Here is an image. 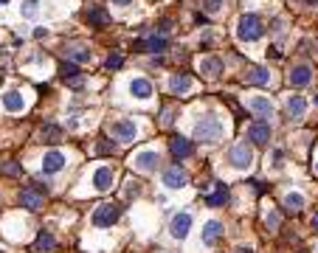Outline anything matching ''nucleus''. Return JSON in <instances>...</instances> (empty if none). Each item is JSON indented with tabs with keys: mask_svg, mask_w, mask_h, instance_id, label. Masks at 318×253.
Returning a JSON list of instances; mask_svg holds the SVG:
<instances>
[{
	"mask_svg": "<svg viewBox=\"0 0 318 253\" xmlns=\"http://www.w3.org/2000/svg\"><path fill=\"white\" fill-rule=\"evenodd\" d=\"M220 138H223V121L217 115H206V118H200L194 124V141H200V144H217Z\"/></svg>",
	"mask_w": 318,
	"mask_h": 253,
	"instance_id": "f257e3e1",
	"label": "nucleus"
},
{
	"mask_svg": "<svg viewBox=\"0 0 318 253\" xmlns=\"http://www.w3.org/2000/svg\"><path fill=\"white\" fill-rule=\"evenodd\" d=\"M265 34V23L259 14H242L240 23H237V37L242 43H256L259 37Z\"/></svg>",
	"mask_w": 318,
	"mask_h": 253,
	"instance_id": "f03ea898",
	"label": "nucleus"
},
{
	"mask_svg": "<svg viewBox=\"0 0 318 253\" xmlns=\"http://www.w3.org/2000/svg\"><path fill=\"white\" fill-rule=\"evenodd\" d=\"M121 214H124V205H119V202H102V205L93 211V225L96 228H110L113 222L121 219Z\"/></svg>",
	"mask_w": 318,
	"mask_h": 253,
	"instance_id": "7ed1b4c3",
	"label": "nucleus"
},
{
	"mask_svg": "<svg viewBox=\"0 0 318 253\" xmlns=\"http://www.w3.org/2000/svg\"><path fill=\"white\" fill-rule=\"evenodd\" d=\"M228 163H231L234 169H248V166L254 163V149H251V144H234V147L228 149Z\"/></svg>",
	"mask_w": 318,
	"mask_h": 253,
	"instance_id": "20e7f679",
	"label": "nucleus"
},
{
	"mask_svg": "<svg viewBox=\"0 0 318 253\" xmlns=\"http://www.w3.org/2000/svg\"><path fill=\"white\" fill-rule=\"evenodd\" d=\"M270 124L265 121V118H259V121L248 124V141L251 144H256V147H265L267 141H270Z\"/></svg>",
	"mask_w": 318,
	"mask_h": 253,
	"instance_id": "39448f33",
	"label": "nucleus"
},
{
	"mask_svg": "<svg viewBox=\"0 0 318 253\" xmlns=\"http://www.w3.org/2000/svg\"><path fill=\"white\" fill-rule=\"evenodd\" d=\"M110 135L116 141H121V144H129V141H135L138 127H135V121H113L110 124Z\"/></svg>",
	"mask_w": 318,
	"mask_h": 253,
	"instance_id": "423d86ee",
	"label": "nucleus"
},
{
	"mask_svg": "<svg viewBox=\"0 0 318 253\" xmlns=\"http://www.w3.org/2000/svg\"><path fill=\"white\" fill-rule=\"evenodd\" d=\"M129 163L135 166V169H141V172H158V166H161V155L152 152V149H146V152H138Z\"/></svg>",
	"mask_w": 318,
	"mask_h": 253,
	"instance_id": "0eeeda50",
	"label": "nucleus"
},
{
	"mask_svg": "<svg viewBox=\"0 0 318 253\" xmlns=\"http://www.w3.org/2000/svg\"><path fill=\"white\" fill-rule=\"evenodd\" d=\"M186 183H189V175H186L183 166H169V169H164V186L166 189H183Z\"/></svg>",
	"mask_w": 318,
	"mask_h": 253,
	"instance_id": "6e6552de",
	"label": "nucleus"
},
{
	"mask_svg": "<svg viewBox=\"0 0 318 253\" xmlns=\"http://www.w3.org/2000/svg\"><path fill=\"white\" fill-rule=\"evenodd\" d=\"M189 228H191V214L189 211H181V214H175L172 217L169 234H172L175 239H186V236H189Z\"/></svg>",
	"mask_w": 318,
	"mask_h": 253,
	"instance_id": "1a4fd4ad",
	"label": "nucleus"
},
{
	"mask_svg": "<svg viewBox=\"0 0 318 253\" xmlns=\"http://www.w3.org/2000/svg\"><path fill=\"white\" fill-rule=\"evenodd\" d=\"M290 85L293 88H304V85H310L313 82V68H310L307 62H299V65H293L290 68Z\"/></svg>",
	"mask_w": 318,
	"mask_h": 253,
	"instance_id": "9d476101",
	"label": "nucleus"
},
{
	"mask_svg": "<svg viewBox=\"0 0 318 253\" xmlns=\"http://www.w3.org/2000/svg\"><path fill=\"white\" fill-rule=\"evenodd\" d=\"M166 48H169V40L161 37V34H155V37H149V40L135 43V51H141V53H164Z\"/></svg>",
	"mask_w": 318,
	"mask_h": 253,
	"instance_id": "9b49d317",
	"label": "nucleus"
},
{
	"mask_svg": "<svg viewBox=\"0 0 318 253\" xmlns=\"http://www.w3.org/2000/svg\"><path fill=\"white\" fill-rule=\"evenodd\" d=\"M43 202H45V194L37 192V189H23V192H20V205L26 211H40Z\"/></svg>",
	"mask_w": 318,
	"mask_h": 253,
	"instance_id": "f8f14e48",
	"label": "nucleus"
},
{
	"mask_svg": "<svg viewBox=\"0 0 318 253\" xmlns=\"http://www.w3.org/2000/svg\"><path fill=\"white\" fill-rule=\"evenodd\" d=\"M169 152H172L175 160H183V157H189L191 152H194V147H191V141H186L183 135H172V141H169Z\"/></svg>",
	"mask_w": 318,
	"mask_h": 253,
	"instance_id": "ddd939ff",
	"label": "nucleus"
},
{
	"mask_svg": "<svg viewBox=\"0 0 318 253\" xmlns=\"http://www.w3.org/2000/svg\"><path fill=\"white\" fill-rule=\"evenodd\" d=\"M169 90H172L175 96L189 93V90H191V76H189V73H183V70L172 73V79H169Z\"/></svg>",
	"mask_w": 318,
	"mask_h": 253,
	"instance_id": "4468645a",
	"label": "nucleus"
},
{
	"mask_svg": "<svg viewBox=\"0 0 318 253\" xmlns=\"http://www.w3.org/2000/svg\"><path fill=\"white\" fill-rule=\"evenodd\" d=\"M200 73L206 79H217L223 73V59H217V56H203V59H200Z\"/></svg>",
	"mask_w": 318,
	"mask_h": 253,
	"instance_id": "2eb2a0df",
	"label": "nucleus"
},
{
	"mask_svg": "<svg viewBox=\"0 0 318 253\" xmlns=\"http://www.w3.org/2000/svg\"><path fill=\"white\" fill-rule=\"evenodd\" d=\"M85 20L90 23L93 28H104V26H110V14H107V9H102V6H90L85 14Z\"/></svg>",
	"mask_w": 318,
	"mask_h": 253,
	"instance_id": "dca6fc26",
	"label": "nucleus"
},
{
	"mask_svg": "<svg viewBox=\"0 0 318 253\" xmlns=\"http://www.w3.org/2000/svg\"><path fill=\"white\" fill-rule=\"evenodd\" d=\"M113 180H116V172H113L110 166H102L99 172L93 175V186H96V192H107L113 186Z\"/></svg>",
	"mask_w": 318,
	"mask_h": 253,
	"instance_id": "f3484780",
	"label": "nucleus"
},
{
	"mask_svg": "<svg viewBox=\"0 0 318 253\" xmlns=\"http://www.w3.org/2000/svg\"><path fill=\"white\" fill-rule=\"evenodd\" d=\"M62 166H65V155H62V152H57V149H54V152H48V155L43 157V172H45V175L60 172Z\"/></svg>",
	"mask_w": 318,
	"mask_h": 253,
	"instance_id": "a211bd4d",
	"label": "nucleus"
},
{
	"mask_svg": "<svg viewBox=\"0 0 318 253\" xmlns=\"http://www.w3.org/2000/svg\"><path fill=\"white\" fill-rule=\"evenodd\" d=\"M220 236H223V225L217 219H208L206 225H203V245H217Z\"/></svg>",
	"mask_w": 318,
	"mask_h": 253,
	"instance_id": "6ab92c4d",
	"label": "nucleus"
},
{
	"mask_svg": "<svg viewBox=\"0 0 318 253\" xmlns=\"http://www.w3.org/2000/svg\"><path fill=\"white\" fill-rule=\"evenodd\" d=\"M245 82L248 85H267L270 82V70H265V68H256V65H251L248 70H245Z\"/></svg>",
	"mask_w": 318,
	"mask_h": 253,
	"instance_id": "aec40b11",
	"label": "nucleus"
},
{
	"mask_svg": "<svg viewBox=\"0 0 318 253\" xmlns=\"http://www.w3.org/2000/svg\"><path fill=\"white\" fill-rule=\"evenodd\" d=\"M248 107L259 115V118H270V115H273V104H270L265 96H254V99L248 101Z\"/></svg>",
	"mask_w": 318,
	"mask_h": 253,
	"instance_id": "412c9836",
	"label": "nucleus"
},
{
	"mask_svg": "<svg viewBox=\"0 0 318 253\" xmlns=\"http://www.w3.org/2000/svg\"><path fill=\"white\" fill-rule=\"evenodd\" d=\"M214 186H217V192H214V194H206V197H203V202H206L208 208L225 205V202H228V197H231V194H228V189H225L223 183H214Z\"/></svg>",
	"mask_w": 318,
	"mask_h": 253,
	"instance_id": "4be33fe9",
	"label": "nucleus"
},
{
	"mask_svg": "<svg viewBox=\"0 0 318 253\" xmlns=\"http://www.w3.org/2000/svg\"><path fill=\"white\" fill-rule=\"evenodd\" d=\"M68 59L73 62V65H76V62H90V59H93V51L85 48V45L73 43V45H68Z\"/></svg>",
	"mask_w": 318,
	"mask_h": 253,
	"instance_id": "5701e85b",
	"label": "nucleus"
},
{
	"mask_svg": "<svg viewBox=\"0 0 318 253\" xmlns=\"http://www.w3.org/2000/svg\"><path fill=\"white\" fill-rule=\"evenodd\" d=\"M129 93H132L135 99H149V96H152V85H149V79H132Z\"/></svg>",
	"mask_w": 318,
	"mask_h": 253,
	"instance_id": "b1692460",
	"label": "nucleus"
},
{
	"mask_svg": "<svg viewBox=\"0 0 318 253\" xmlns=\"http://www.w3.org/2000/svg\"><path fill=\"white\" fill-rule=\"evenodd\" d=\"M40 138H43L45 144H60L62 130L57 127V124H43V127H40Z\"/></svg>",
	"mask_w": 318,
	"mask_h": 253,
	"instance_id": "393cba45",
	"label": "nucleus"
},
{
	"mask_svg": "<svg viewBox=\"0 0 318 253\" xmlns=\"http://www.w3.org/2000/svg\"><path fill=\"white\" fill-rule=\"evenodd\" d=\"M3 104H6V110H9V113H20V110L26 107V99L20 96V93H14V90H9V93L3 96Z\"/></svg>",
	"mask_w": 318,
	"mask_h": 253,
	"instance_id": "a878e982",
	"label": "nucleus"
},
{
	"mask_svg": "<svg viewBox=\"0 0 318 253\" xmlns=\"http://www.w3.org/2000/svg\"><path fill=\"white\" fill-rule=\"evenodd\" d=\"M304 110H307V101H304L301 96H287V115L301 118V115H304Z\"/></svg>",
	"mask_w": 318,
	"mask_h": 253,
	"instance_id": "bb28decb",
	"label": "nucleus"
},
{
	"mask_svg": "<svg viewBox=\"0 0 318 253\" xmlns=\"http://www.w3.org/2000/svg\"><path fill=\"white\" fill-rule=\"evenodd\" d=\"M54 248H57V239L48 231H40V236H37V242H34V251L43 253V251H54Z\"/></svg>",
	"mask_w": 318,
	"mask_h": 253,
	"instance_id": "cd10ccee",
	"label": "nucleus"
},
{
	"mask_svg": "<svg viewBox=\"0 0 318 253\" xmlns=\"http://www.w3.org/2000/svg\"><path fill=\"white\" fill-rule=\"evenodd\" d=\"M284 208L290 211V214H296V211L304 208V197H301L299 192H290V194H284Z\"/></svg>",
	"mask_w": 318,
	"mask_h": 253,
	"instance_id": "c85d7f7f",
	"label": "nucleus"
},
{
	"mask_svg": "<svg viewBox=\"0 0 318 253\" xmlns=\"http://www.w3.org/2000/svg\"><path fill=\"white\" fill-rule=\"evenodd\" d=\"M0 175L3 177H20L23 175V166L17 160H6V163H0Z\"/></svg>",
	"mask_w": 318,
	"mask_h": 253,
	"instance_id": "c756f323",
	"label": "nucleus"
},
{
	"mask_svg": "<svg viewBox=\"0 0 318 253\" xmlns=\"http://www.w3.org/2000/svg\"><path fill=\"white\" fill-rule=\"evenodd\" d=\"M60 76L65 82H73V79H79V68L73 62H60Z\"/></svg>",
	"mask_w": 318,
	"mask_h": 253,
	"instance_id": "7c9ffc66",
	"label": "nucleus"
},
{
	"mask_svg": "<svg viewBox=\"0 0 318 253\" xmlns=\"http://www.w3.org/2000/svg\"><path fill=\"white\" fill-rule=\"evenodd\" d=\"M104 65H107V70H119L121 65H124V56H121V53H110Z\"/></svg>",
	"mask_w": 318,
	"mask_h": 253,
	"instance_id": "2f4dec72",
	"label": "nucleus"
},
{
	"mask_svg": "<svg viewBox=\"0 0 318 253\" xmlns=\"http://www.w3.org/2000/svg\"><path fill=\"white\" fill-rule=\"evenodd\" d=\"M138 194H141V183H138V180H129L127 189H124V197L132 200V197H138Z\"/></svg>",
	"mask_w": 318,
	"mask_h": 253,
	"instance_id": "473e14b6",
	"label": "nucleus"
},
{
	"mask_svg": "<svg viewBox=\"0 0 318 253\" xmlns=\"http://www.w3.org/2000/svg\"><path fill=\"white\" fill-rule=\"evenodd\" d=\"M265 222H267V228H270V231H276V228L282 225V217H279L276 211H267V214H265Z\"/></svg>",
	"mask_w": 318,
	"mask_h": 253,
	"instance_id": "72a5a7b5",
	"label": "nucleus"
},
{
	"mask_svg": "<svg viewBox=\"0 0 318 253\" xmlns=\"http://www.w3.org/2000/svg\"><path fill=\"white\" fill-rule=\"evenodd\" d=\"M96 152H99V155H113L116 147H113L110 141H99V144H96Z\"/></svg>",
	"mask_w": 318,
	"mask_h": 253,
	"instance_id": "f704fd0d",
	"label": "nucleus"
},
{
	"mask_svg": "<svg viewBox=\"0 0 318 253\" xmlns=\"http://www.w3.org/2000/svg\"><path fill=\"white\" fill-rule=\"evenodd\" d=\"M220 6H223V0H203V9H206L208 14H214V11H220Z\"/></svg>",
	"mask_w": 318,
	"mask_h": 253,
	"instance_id": "c9c22d12",
	"label": "nucleus"
},
{
	"mask_svg": "<svg viewBox=\"0 0 318 253\" xmlns=\"http://www.w3.org/2000/svg\"><path fill=\"white\" fill-rule=\"evenodd\" d=\"M175 124V110H164L161 113V127H172Z\"/></svg>",
	"mask_w": 318,
	"mask_h": 253,
	"instance_id": "e433bc0d",
	"label": "nucleus"
},
{
	"mask_svg": "<svg viewBox=\"0 0 318 253\" xmlns=\"http://www.w3.org/2000/svg\"><path fill=\"white\" fill-rule=\"evenodd\" d=\"M37 6H40L37 0H28L26 9H23V17H34V14H37Z\"/></svg>",
	"mask_w": 318,
	"mask_h": 253,
	"instance_id": "4c0bfd02",
	"label": "nucleus"
},
{
	"mask_svg": "<svg viewBox=\"0 0 318 253\" xmlns=\"http://www.w3.org/2000/svg\"><path fill=\"white\" fill-rule=\"evenodd\" d=\"M110 3H116V6H127V3H132V0H110Z\"/></svg>",
	"mask_w": 318,
	"mask_h": 253,
	"instance_id": "58836bf2",
	"label": "nucleus"
},
{
	"mask_svg": "<svg viewBox=\"0 0 318 253\" xmlns=\"http://www.w3.org/2000/svg\"><path fill=\"white\" fill-rule=\"evenodd\" d=\"M313 228H316V231H318V211H316V214H313Z\"/></svg>",
	"mask_w": 318,
	"mask_h": 253,
	"instance_id": "ea45409f",
	"label": "nucleus"
},
{
	"mask_svg": "<svg viewBox=\"0 0 318 253\" xmlns=\"http://www.w3.org/2000/svg\"><path fill=\"white\" fill-rule=\"evenodd\" d=\"M237 253H254L251 248H237Z\"/></svg>",
	"mask_w": 318,
	"mask_h": 253,
	"instance_id": "a19ab883",
	"label": "nucleus"
},
{
	"mask_svg": "<svg viewBox=\"0 0 318 253\" xmlns=\"http://www.w3.org/2000/svg\"><path fill=\"white\" fill-rule=\"evenodd\" d=\"M307 3H318V0H307Z\"/></svg>",
	"mask_w": 318,
	"mask_h": 253,
	"instance_id": "79ce46f5",
	"label": "nucleus"
},
{
	"mask_svg": "<svg viewBox=\"0 0 318 253\" xmlns=\"http://www.w3.org/2000/svg\"><path fill=\"white\" fill-rule=\"evenodd\" d=\"M316 172H318V163H316Z\"/></svg>",
	"mask_w": 318,
	"mask_h": 253,
	"instance_id": "37998d69",
	"label": "nucleus"
}]
</instances>
